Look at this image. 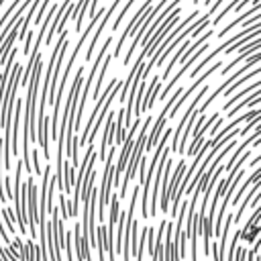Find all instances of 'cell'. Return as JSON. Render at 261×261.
<instances>
[{
	"mask_svg": "<svg viewBox=\"0 0 261 261\" xmlns=\"http://www.w3.org/2000/svg\"><path fill=\"white\" fill-rule=\"evenodd\" d=\"M41 73H43V59H41V51L35 57V63L31 67V75H29V90H27V100H24V114H20L24 118V126H22V167L33 173V165H31V149L29 143L33 139V143L37 141V133H35V108H37V92H39V84H41Z\"/></svg>",
	"mask_w": 261,
	"mask_h": 261,
	"instance_id": "cell-1",
	"label": "cell"
},
{
	"mask_svg": "<svg viewBox=\"0 0 261 261\" xmlns=\"http://www.w3.org/2000/svg\"><path fill=\"white\" fill-rule=\"evenodd\" d=\"M149 124H151V116H147V120H141V124H139L141 133H139V139H137V143L133 145V151H130L128 159H126L124 177H122V181L118 184V186H120L118 198H124V196H126V192H128V184H130V179H133V175H135V171H137V163H139V157L143 155V149H145V141H147V130H149Z\"/></svg>",
	"mask_w": 261,
	"mask_h": 261,
	"instance_id": "cell-2",
	"label": "cell"
},
{
	"mask_svg": "<svg viewBox=\"0 0 261 261\" xmlns=\"http://www.w3.org/2000/svg\"><path fill=\"white\" fill-rule=\"evenodd\" d=\"M112 173H114V147L110 149V153L104 157V177H102V186L98 192L100 204H98V220H104V210L110 198V186H112Z\"/></svg>",
	"mask_w": 261,
	"mask_h": 261,
	"instance_id": "cell-3",
	"label": "cell"
},
{
	"mask_svg": "<svg viewBox=\"0 0 261 261\" xmlns=\"http://www.w3.org/2000/svg\"><path fill=\"white\" fill-rule=\"evenodd\" d=\"M35 222H37V188H35V181H33V173H29V179H27V232L31 234V239L37 237V230H35Z\"/></svg>",
	"mask_w": 261,
	"mask_h": 261,
	"instance_id": "cell-4",
	"label": "cell"
},
{
	"mask_svg": "<svg viewBox=\"0 0 261 261\" xmlns=\"http://www.w3.org/2000/svg\"><path fill=\"white\" fill-rule=\"evenodd\" d=\"M53 216H51V230H53V257H55V261H59V259H63V255H61V249H63V245H65V226H63V222H61V216H59V208H53L51 206V210H49Z\"/></svg>",
	"mask_w": 261,
	"mask_h": 261,
	"instance_id": "cell-5",
	"label": "cell"
},
{
	"mask_svg": "<svg viewBox=\"0 0 261 261\" xmlns=\"http://www.w3.org/2000/svg\"><path fill=\"white\" fill-rule=\"evenodd\" d=\"M169 155V147L163 145V151L159 155V161L155 165V184H153V194H151V204H149V218L157 216V196H159V181H161V173H163V165H165V159Z\"/></svg>",
	"mask_w": 261,
	"mask_h": 261,
	"instance_id": "cell-6",
	"label": "cell"
},
{
	"mask_svg": "<svg viewBox=\"0 0 261 261\" xmlns=\"http://www.w3.org/2000/svg\"><path fill=\"white\" fill-rule=\"evenodd\" d=\"M114 10H116V8H112V6H108V8L104 10V14L100 16V24H98V29H96V33L92 35V41H90V45H88V51H86V61H90V59H92V55H94V49H96V45H98V39L102 37V31H104V27L108 24V20L112 18V14H114Z\"/></svg>",
	"mask_w": 261,
	"mask_h": 261,
	"instance_id": "cell-7",
	"label": "cell"
},
{
	"mask_svg": "<svg viewBox=\"0 0 261 261\" xmlns=\"http://www.w3.org/2000/svg\"><path fill=\"white\" fill-rule=\"evenodd\" d=\"M259 47H261V41H259V37H253V43L245 45V47L241 49V53H239V55H237V57H234V59L228 63V67H220V73H222V75L230 73V71H232V69H234V67H237L241 61H245V59H247V57H249L253 51H259Z\"/></svg>",
	"mask_w": 261,
	"mask_h": 261,
	"instance_id": "cell-8",
	"label": "cell"
},
{
	"mask_svg": "<svg viewBox=\"0 0 261 261\" xmlns=\"http://www.w3.org/2000/svg\"><path fill=\"white\" fill-rule=\"evenodd\" d=\"M171 165H173V161H171V159H169V155H167V159H165V165H163V173H161V177H163V190H161V194L157 196V198H159V200H157V206H161L163 214L167 212V206H169L167 186H169V171H171Z\"/></svg>",
	"mask_w": 261,
	"mask_h": 261,
	"instance_id": "cell-9",
	"label": "cell"
},
{
	"mask_svg": "<svg viewBox=\"0 0 261 261\" xmlns=\"http://www.w3.org/2000/svg\"><path fill=\"white\" fill-rule=\"evenodd\" d=\"M108 116H106V126H104V135H102V143H100V149H98V157L104 161V157H106V147H108V143H112L114 141V133H112V126H114V114L108 110L106 112Z\"/></svg>",
	"mask_w": 261,
	"mask_h": 261,
	"instance_id": "cell-10",
	"label": "cell"
},
{
	"mask_svg": "<svg viewBox=\"0 0 261 261\" xmlns=\"http://www.w3.org/2000/svg\"><path fill=\"white\" fill-rule=\"evenodd\" d=\"M186 167H188V163H186L184 159H179V163H175L173 177H169V186H167V196H169V198L173 196V192H175V188H177V184H179V179H181V175H184Z\"/></svg>",
	"mask_w": 261,
	"mask_h": 261,
	"instance_id": "cell-11",
	"label": "cell"
},
{
	"mask_svg": "<svg viewBox=\"0 0 261 261\" xmlns=\"http://www.w3.org/2000/svg\"><path fill=\"white\" fill-rule=\"evenodd\" d=\"M259 98H261V92H259V88H255L253 92H251V96L249 98H245L243 102H239V104H234V106H230V110H228V116H234L239 110H243L245 106H255L257 102H259Z\"/></svg>",
	"mask_w": 261,
	"mask_h": 261,
	"instance_id": "cell-12",
	"label": "cell"
},
{
	"mask_svg": "<svg viewBox=\"0 0 261 261\" xmlns=\"http://www.w3.org/2000/svg\"><path fill=\"white\" fill-rule=\"evenodd\" d=\"M255 88H259V80H257V77H253V80H251V84H247V86H245V90H241V92H237V94H234V96H232L230 100L226 98V102H224V106H222V110H228V108H230V106H232V104H234L237 100H241L243 96H247V94H249V92H253Z\"/></svg>",
	"mask_w": 261,
	"mask_h": 261,
	"instance_id": "cell-13",
	"label": "cell"
},
{
	"mask_svg": "<svg viewBox=\"0 0 261 261\" xmlns=\"http://www.w3.org/2000/svg\"><path fill=\"white\" fill-rule=\"evenodd\" d=\"M259 177H261V169H255V171H253V173H251V175H249V177L245 179V184L241 186V190H239V192H237V194H234V196L230 198V204H232V206H234V204H239V200L243 198L245 190H247V188H249V186H251V184H253L255 179H259Z\"/></svg>",
	"mask_w": 261,
	"mask_h": 261,
	"instance_id": "cell-14",
	"label": "cell"
},
{
	"mask_svg": "<svg viewBox=\"0 0 261 261\" xmlns=\"http://www.w3.org/2000/svg\"><path fill=\"white\" fill-rule=\"evenodd\" d=\"M190 43H192V41H186V39H184V41H181V43H179V51H177V53H175V55H173V57H171V61H169V65H167V67H165V69H163V73H161V75H159V77H163V80H167V75H169V73H171V69H173V65H175V63H177V59H179V55H181V51H184V49H186V47H188V45H190Z\"/></svg>",
	"mask_w": 261,
	"mask_h": 261,
	"instance_id": "cell-15",
	"label": "cell"
},
{
	"mask_svg": "<svg viewBox=\"0 0 261 261\" xmlns=\"http://www.w3.org/2000/svg\"><path fill=\"white\" fill-rule=\"evenodd\" d=\"M135 2H137V0H128V2H126V4H124V6H122V10H120V12H118V18H114V24H112V35H114V33H116V29H118V27H120V22H122V18H124V14H126V12H128V10H130V6H133V4H135Z\"/></svg>",
	"mask_w": 261,
	"mask_h": 261,
	"instance_id": "cell-16",
	"label": "cell"
},
{
	"mask_svg": "<svg viewBox=\"0 0 261 261\" xmlns=\"http://www.w3.org/2000/svg\"><path fill=\"white\" fill-rule=\"evenodd\" d=\"M153 237H155V228L153 226H147V243H149V257L155 259V243H153Z\"/></svg>",
	"mask_w": 261,
	"mask_h": 261,
	"instance_id": "cell-17",
	"label": "cell"
},
{
	"mask_svg": "<svg viewBox=\"0 0 261 261\" xmlns=\"http://www.w3.org/2000/svg\"><path fill=\"white\" fill-rule=\"evenodd\" d=\"M204 143V135H200V137H196L194 141H192V145L188 147V155H194L196 151H198V147Z\"/></svg>",
	"mask_w": 261,
	"mask_h": 261,
	"instance_id": "cell-18",
	"label": "cell"
},
{
	"mask_svg": "<svg viewBox=\"0 0 261 261\" xmlns=\"http://www.w3.org/2000/svg\"><path fill=\"white\" fill-rule=\"evenodd\" d=\"M31 165H33V171L37 173V175H41V165H39V153H37V149H33V159H31Z\"/></svg>",
	"mask_w": 261,
	"mask_h": 261,
	"instance_id": "cell-19",
	"label": "cell"
},
{
	"mask_svg": "<svg viewBox=\"0 0 261 261\" xmlns=\"http://www.w3.org/2000/svg\"><path fill=\"white\" fill-rule=\"evenodd\" d=\"M0 239H2V243L8 247V243H10V239H8V234H6V230L2 228V222H0Z\"/></svg>",
	"mask_w": 261,
	"mask_h": 261,
	"instance_id": "cell-20",
	"label": "cell"
},
{
	"mask_svg": "<svg viewBox=\"0 0 261 261\" xmlns=\"http://www.w3.org/2000/svg\"><path fill=\"white\" fill-rule=\"evenodd\" d=\"M255 259H257V251H255V249L245 255V261H255Z\"/></svg>",
	"mask_w": 261,
	"mask_h": 261,
	"instance_id": "cell-21",
	"label": "cell"
},
{
	"mask_svg": "<svg viewBox=\"0 0 261 261\" xmlns=\"http://www.w3.org/2000/svg\"><path fill=\"white\" fill-rule=\"evenodd\" d=\"M261 161V155H257V157H253L251 161H249V165H245V167H253V165H257Z\"/></svg>",
	"mask_w": 261,
	"mask_h": 261,
	"instance_id": "cell-22",
	"label": "cell"
},
{
	"mask_svg": "<svg viewBox=\"0 0 261 261\" xmlns=\"http://www.w3.org/2000/svg\"><path fill=\"white\" fill-rule=\"evenodd\" d=\"M120 2H122V0H114L110 6H112V8H118V6H120Z\"/></svg>",
	"mask_w": 261,
	"mask_h": 261,
	"instance_id": "cell-23",
	"label": "cell"
},
{
	"mask_svg": "<svg viewBox=\"0 0 261 261\" xmlns=\"http://www.w3.org/2000/svg\"><path fill=\"white\" fill-rule=\"evenodd\" d=\"M192 2H194V4H198V2H200V0H192Z\"/></svg>",
	"mask_w": 261,
	"mask_h": 261,
	"instance_id": "cell-24",
	"label": "cell"
}]
</instances>
